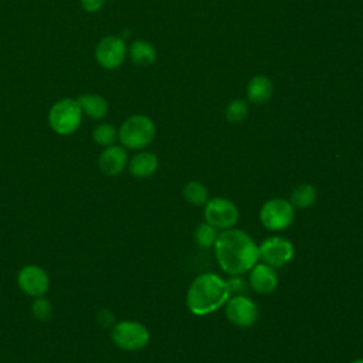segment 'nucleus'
<instances>
[{
	"instance_id": "1",
	"label": "nucleus",
	"mask_w": 363,
	"mask_h": 363,
	"mask_svg": "<svg viewBox=\"0 0 363 363\" xmlns=\"http://www.w3.org/2000/svg\"><path fill=\"white\" fill-rule=\"evenodd\" d=\"M214 254L218 265L228 275H241L259 259L258 245L252 237L238 228H228L218 234Z\"/></svg>"
},
{
	"instance_id": "2",
	"label": "nucleus",
	"mask_w": 363,
	"mask_h": 363,
	"mask_svg": "<svg viewBox=\"0 0 363 363\" xmlns=\"http://www.w3.org/2000/svg\"><path fill=\"white\" fill-rule=\"evenodd\" d=\"M230 295L231 292L225 279L214 272H204L190 284L186 294V305L193 315L204 316L221 308Z\"/></svg>"
},
{
	"instance_id": "3",
	"label": "nucleus",
	"mask_w": 363,
	"mask_h": 363,
	"mask_svg": "<svg viewBox=\"0 0 363 363\" xmlns=\"http://www.w3.org/2000/svg\"><path fill=\"white\" fill-rule=\"evenodd\" d=\"M155 135V122L142 113L126 118L118 129V139L121 145L130 150H142L143 147L149 146L153 142Z\"/></svg>"
},
{
	"instance_id": "4",
	"label": "nucleus",
	"mask_w": 363,
	"mask_h": 363,
	"mask_svg": "<svg viewBox=\"0 0 363 363\" xmlns=\"http://www.w3.org/2000/svg\"><path fill=\"white\" fill-rule=\"evenodd\" d=\"M82 111L77 98H61L48 111V125L60 136H68L78 130L82 122Z\"/></svg>"
},
{
	"instance_id": "5",
	"label": "nucleus",
	"mask_w": 363,
	"mask_h": 363,
	"mask_svg": "<svg viewBox=\"0 0 363 363\" xmlns=\"http://www.w3.org/2000/svg\"><path fill=\"white\" fill-rule=\"evenodd\" d=\"M111 339L119 349L136 352L149 343L150 332L142 322L121 320L112 326Z\"/></svg>"
},
{
	"instance_id": "6",
	"label": "nucleus",
	"mask_w": 363,
	"mask_h": 363,
	"mask_svg": "<svg viewBox=\"0 0 363 363\" xmlns=\"http://www.w3.org/2000/svg\"><path fill=\"white\" fill-rule=\"evenodd\" d=\"M295 218V208L286 199H269L259 208L261 224L271 231L285 230Z\"/></svg>"
},
{
	"instance_id": "7",
	"label": "nucleus",
	"mask_w": 363,
	"mask_h": 363,
	"mask_svg": "<svg viewBox=\"0 0 363 363\" xmlns=\"http://www.w3.org/2000/svg\"><path fill=\"white\" fill-rule=\"evenodd\" d=\"M240 211L237 206L224 197L208 199L204 204V221L217 230H228L233 228L238 221Z\"/></svg>"
},
{
	"instance_id": "8",
	"label": "nucleus",
	"mask_w": 363,
	"mask_h": 363,
	"mask_svg": "<svg viewBox=\"0 0 363 363\" xmlns=\"http://www.w3.org/2000/svg\"><path fill=\"white\" fill-rule=\"evenodd\" d=\"M258 255L262 262L274 268H279L292 261L295 255V248L288 238L272 235L265 238L258 245Z\"/></svg>"
},
{
	"instance_id": "9",
	"label": "nucleus",
	"mask_w": 363,
	"mask_h": 363,
	"mask_svg": "<svg viewBox=\"0 0 363 363\" xmlns=\"http://www.w3.org/2000/svg\"><path fill=\"white\" fill-rule=\"evenodd\" d=\"M128 55V47L123 38L118 35L102 37L95 47V60L105 69L119 68Z\"/></svg>"
},
{
	"instance_id": "10",
	"label": "nucleus",
	"mask_w": 363,
	"mask_h": 363,
	"mask_svg": "<svg viewBox=\"0 0 363 363\" xmlns=\"http://www.w3.org/2000/svg\"><path fill=\"white\" fill-rule=\"evenodd\" d=\"M224 305L227 319L235 326H252L258 318V308L248 296L235 295L233 298H228V301Z\"/></svg>"
},
{
	"instance_id": "11",
	"label": "nucleus",
	"mask_w": 363,
	"mask_h": 363,
	"mask_svg": "<svg viewBox=\"0 0 363 363\" xmlns=\"http://www.w3.org/2000/svg\"><path fill=\"white\" fill-rule=\"evenodd\" d=\"M18 288L28 296H43L50 288V278L45 269L38 265H24L17 274Z\"/></svg>"
},
{
	"instance_id": "12",
	"label": "nucleus",
	"mask_w": 363,
	"mask_h": 363,
	"mask_svg": "<svg viewBox=\"0 0 363 363\" xmlns=\"http://www.w3.org/2000/svg\"><path fill=\"white\" fill-rule=\"evenodd\" d=\"M128 152L122 145H111L101 152L98 157V166L104 174L116 176L122 173L128 166Z\"/></svg>"
},
{
	"instance_id": "13",
	"label": "nucleus",
	"mask_w": 363,
	"mask_h": 363,
	"mask_svg": "<svg viewBox=\"0 0 363 363\" xmlns=\"http://www.w3.org/2000/svg\"><path fill=\"white\" fill-rule=\"evenodd\" d=\"M250 286L257 294H271L278 286V275L274 267L265 262H257L250 269Z\"/></svg>"
},
{
	"instance_id": "14",
	"label": "nucleus",
	"mask_w": 363,
	"mask_h": 363,
	"mask_svg": "<svg viewBox=\"0 0 363 363\" xmlns=\"http://www.w3.org/2000/svg\"><path fill=\"white\" fill-rule=\"evenodd\" d=\"M159 166V159L153 152L142 150L128 160L129 173L136 179H146L152 176Z\"/></svg>"
},
{
	"instance_id": "15",
	"label": "nucleus",
	"mask_w": 363,
	"mask_h": 363,
	"mask_svg": "<svg viewBox=\"0 0 363 363\" xmlns=\"http://www.w3.org/2000/svg\"><path fill=\"white\" fill-rule=\"evenodd\" d=\"M274 92V84L267 75H255L247 84V99L255 105L268 102Z\"/></svg>"
},
{
	"instance_id": "16",
	"label": "nucleus",
	"mask_w": 363,
	"mask_h": 363,
	"mask_svg": "<svg viewBox=\"0 0 363 363\" xmlns=\"http://www.w3.org/2000/svg\"><path fill=\"white\" fill-rule=\"evenodd\" d=\"M77 101L81 106L82 113L91 119L99 121V119H104L108 113V109H109L108 101L99 94L85 92V94H81L77 98Z\"/></svg>"
},
{
	"instance_id": "17",
	"label": "nucleus",
	"mask_w": 363,
	"mask_h": 363,
	"mask_svg": "<svg viewBox=\"0 0 363 363\" xmlns=\"http://www.w3.org/2000/svg\"><path fill=\"white\" fill-rule=\"evenodd\" d=\"M128 55L133 64L149 67L156 61V48L146 40H136L128 48Z\"/></svg>"
},
{
	"instance_id": "18",
	"label": "nucleus",
	"mask_w": 363,
	"mask_h": 363,
	"mask_svg": "<svg viewBox=\"0 0 363 363\" xmlns=\"http://www.w3.org/2000/svg\"><path fill=\"white\" fill-rule=\"evenodd\" d=\"M316 200V189L309 184V183H303L296 186L292 193H291V204L294 206V208H309Z\"/></svg>"
},
{
	"instance_id": "19",
	"label": "nucleus",
	"mask_w": 363,
	"mask_h": 363,
	"mask_svg": "<svg viewBox=\"0 0 363 363\" xmlns=\"http://www.w3.org/2000/svg\"><path fill=\"white\" fill-rule=\"evenodd\" d=\"M183 197L193 206H204L208 200V190L200 182H189L183 187Z\"/></svg>"
},
{
	"instance_id": "20",
	"label": "nucleus",
	"mask_w": 363,
	"mask_h": 363,
	"mask_svg": "<svg viewBox=\"0 0 363 363\" xmlns=\"http://www.w3.org/2000/svg\"><path fill=\"white\" fill-rule=\"evenodd\" d=\"M92 139L96 145L104 146V147L115 145V142L118 139V129L113 125L106 123V122L99 123L92 130Z\"/></svg>"
},
{
	"instance_id": "21",
	"label": "nucleus",
	"mask_w": 363,
	"mask_h": 363,
	"mask_svg": "<svg viewBox=\"0 0 363 363\" xmlns=\"http://www.w3.org/2000/svg\"><path fill=\"white\" fill-rule=\"evenodd\" d=\"M218 230L213 225H210L208 223H201L197 225L196 231H194V238H196V242L203 247V248H210V247H214L217 238H218Z\"/></svg>"
},
{
	"instance_id": "22",
	"label": "nucleus",
	"mask_w": 363,
	"mask_h": 363,
	"mask_svg": "<svg viewBox=\"0 0 363 363\" xmlns=\"http://www.w3.org/2000/svg\"><path fill=\"white\" fill-rule=\"evenodd\" d=\"M248 116V104L244 99H233L225 106V119L231 123H240Z\"/></svg>"
},
{
	"instance_id": "23",
	"label": "nucleus",
	"mask_w": 363,
	"mask_h": 363,
	"mask_svg": "<svg viewBox=\"0 0 363 363\" xmlns=\"http://www.w3.org/2000/svg\"><path fill=\"white\" fill-rule=\"evenodd\" d=\"M30 309H31V315H33L37 320H48L50 316H51V313H52V305H51V302H50L47 298H44V296H37V298L33 301Z\"/></svg>"
},
{
	"instance_id": "24",
	"label": "nucleus",
	"mask_w": 363,
	"mask_h": 363,
	"mask_svg": "<svg viewBox=\"0 0 363 363\" xmlns=\"http://www.w3.org/2000/svg\"><path fill=\"white\" fill-rule=\"evenodd\" d=\"M227 284H228L230 292L241 295V292L247 291V282L242 278H240L238 275H231V278L227 281Z\"/></svg>"
},
{
	"instance_id": "25",
	"label": "nucleus",
	"mask_w": 363,
	"mask_h": 363,
	"mask_svg": "<svg viewBox=\"0 0 363 363\" xmlns=\"http://www.w3.org/2000/svg\"><path fill=\"white\" fill-rule=\"evenodd\" d=\"M105 1L106 0H79V4H81L84 11L95 14V13H98L104 7Z\"/></svg>"
},
{
	"instance_id": "26",
	"label": "nucleus",
	"mask_w": 363,
	"mask_h": 363,
	"mask_svg": "<svg viewBox=\"0 0 363 363\" xmlns=\"http://www.w3.org/2000/svg\"><path fill=\"white\" fill-rule=\"evenodd\" d=\"M350 363H363V359H354V360H352Z\"/></svg>"
}]
</instances>
